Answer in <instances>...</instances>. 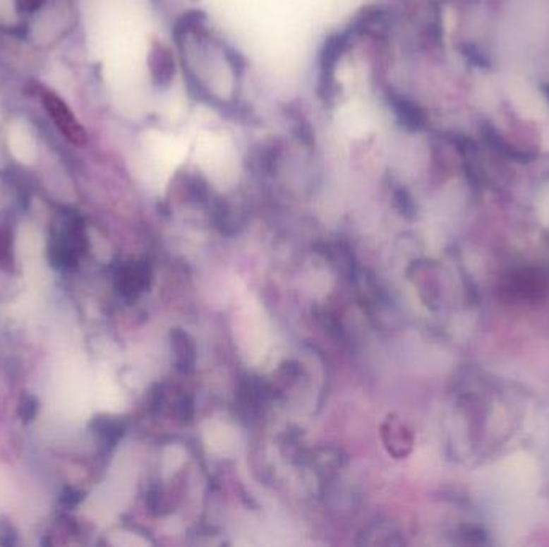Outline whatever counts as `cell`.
Masks as SVG:
<instances>
[{
    "instance_id": "6da1fadb",
    "label": "cell",
    "mask_w": 549,
    "mask_h": 547,
    "mask_svg": "<svg viewBox=\"0 0 549 547\" xmlns=\"http://www.w3.org/2000/svg\"><path fill=\"white\" fill-rule=\"evenodd\" d=\"M354 31H347L331 35L326 40L320 56V74H318V97L323 103H332L337 95V82H336V66L341 60L347 47L352 40Z\"/></svg>"
},
{
    "instance_id": "7a4b0ae2",
    "label": "cell",
    "mask_w": 549,
    "mask_h": 547,
    "mask_svg": "<svg viewBox=\"0 0 549 547\" xmlns=\"http://www.w3.org/2000/svg\"><path fill=\"white\" fill-rule=\"evenodd\" d=\"M56 398L64 411H79L85 399L83 374L73 364L66 363L56 374Z\"/></svg>"
},
{
    "instance_id": "3957f363",
    "label": "cell",
    "mask_w": 549,
    "mask_h": 547,
    "mask_svg": "<svg viewBox=\"0 0 549 547\" xmlns=\"http://www.w3.org/2000/svg\"><path fill=\"white\" fill-rule=\"evenodd\" d=\"M44 104L47 108V113L52 116V119L56 124V127L60 128V132L74 145H84L87 140V135L84 128L80 127V124L76 121L71 111L66 104H64L60 98L55 95H45Z\"/></svg>"
},
{
    "instance_id": "277c9868",
    "label": "cell",
    "mask_w": 549,
    "mask_h": 547,
    "mask_svg": "<svg viewBox=\"0 0 549 547\" xmlns=\"http://www.w3.org/2000/svg\"><path fill=\"white\" fill-rule=\"evenodd\" d=\"M150 73L155 84L159 87H169L175 76V60L171 49L167 45L155 42L148 56Z\"/></svg>"
},
{
    "instance_id": "5b68a950",
    "label": "cell",
    "mask_w": 549,
    "mask_h": 547,
    "mask_svg": "<svg viewBox=\"0 0 549 547\" xmlns=\"http://www.w3.org/2000/svg\"><path fill=\"white\" fill-rule=\"evenodd\" d=\"M507 90H509L512 102L516 103L517 108L521 109L525 116L538 117L546 111L545 103H543V100L540 98L538 93L531 90L527 84L517 80L516 78L511 79L509 85H507Z\"/></svg>"
},
{
    "instance_id": "8992f818",
    "label": "cell",
    "mask_w": 549,
    "mask_h": 547,
    "mask_svg": "<svg viewBox=\"0 0 549 547\" xmlns=\"http://www.w3.org/2000/svg\"><path fill=\"white\" fill-rule=\"evenodd\" d=\"M204 29H206V15L203 11L191 10L183 13L175 23L174 37L177 42H180L186 35L198 34L200 31H204Z\"/></svg>"
}]
</instances>
